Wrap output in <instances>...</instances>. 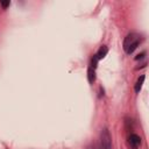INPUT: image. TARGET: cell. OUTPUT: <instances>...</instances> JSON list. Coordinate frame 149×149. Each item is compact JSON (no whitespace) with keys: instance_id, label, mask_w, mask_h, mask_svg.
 <instances>
[{"instance_id":"obj_3","label":"cell","mask_w":149,"mask_h":149,"mask_svg":"<svg viewBox=\"0 0 149 149\" xmlns=\"http://www.w3.org/2000/svg\"><path fill=\"white\" fill-rule=\"evenodd\" d=\"M129 143L132 144V147L137 148L141 144V137L139 135H136V134H130V136H129Z\"/></svg>"},{"instance_id":"obj_9","label":"cell","mask_w":149,"mask_h":149,"mask_svg":"<svg viewBox=\"0 0 149 149\" xmlns=\"http://www.w3.org/2000/svg\"><path fill=\"white\" fill-rule=\"evenodd\" d=\"M144 56H146V52L143 51V52H141V54H139V55H137V56L135 57V59H136V61H139V59H142V58H143Z\"/></svg>"},{"instance_id":"obj_6","label":"cell","mask_w":149,"mask_h":149,"mask_svg":"<svg viewBox=\"0 0 149 149\" xmlns=\"http://www.w3.org/2000/svg\"><path fill=\"white\" fill-rule=\"evenodd\" d=\"M143 81H144V76H140L139 79L136 80V84H135V92L139 93L141 91V87L143 85Z\"/></svg>"},{"instance_id":"obj_10","label":"cell","mask_w":149,"mask_h":149,"mask_svg":"<svg viewBox=\"0 0 149 149\" xmlns=\"http://www.w3.org/2000/svg\"><path fill=\"white\" fill-rule=\"evenodd\" d=\"M133 149H136V148H135V147H133Z\"/></svg>"},{"instance_id":"obj_4","label":"cell","mask_w":149,"mask_h":149,"mask_svg":"<svg viewBox=\"0 0 149 149\" xmlns=\"http://www.w3.org/2000/svg\"><path fill=\"white\" fill-rule=\"evenodd\" d=\"M107 52H108V48H107L106 45H101L100 49L98 50V52L95 54V57H97L98 59H102V58L107 55Z\"/></svg>"},{"instance_id":"obj_1","label":"cell","mask_w":149,"mask_h":149,"mask_svg":"<svg viewBox=\"0 0 149 149\" xmlns=\"http://www.w3.org/2000/svg\"><path fill=\"white\" fill-rule=\"evenodd\" d=\"M140 42H141L140 35L136 34V33H130V34H128L125 37V41H123V50L126 51V54L130 55L139 47Z\"/></svg>"},{"instance_id":"obj_8","label":"cell","mask_w":149,"mask_h":149,"mask_svg":"<svg viewBox=\"0 0 149 149\" xmlns=\"http://www.w3.org/2000/svg\"><path fill=\"white\" fill-rule=\"evenodd\" d=\"M0 5L2 6V8H3V9H6V8L10 5V1H9V0H7V1H1V2H0Z\"/></svg>"},{"instance_id":"obj_5","label":"cell","mask_w":149,"mask_h":149,"mask_svg":"<svg viewBox=\"0 0 149 149\" xmlns=\"http://www.w3.org/2000/svg\"><path fill=\"white\" fill-rule=\"evenodd\" d=\"M87 79H88L90 84H93L94 80H95V70L91 66L87 69Z\"/></svg>"},{"instance_id":"obj_7","label":"cell","mask_w":149,"mask_h":149,"mask_svg":"<svg viewBox=\"0 0 149 149\" xmlns=\"http://www.w3.org/2000/svg\"><path fill=\"white\" fill-rule=\"evenodd\" d=\"M98 58L95 57V55L92 57V59H91V68H93L94 70H95V68H97V64H98Z\"/></svg>"},{"instance_id":"obj_2","label":"cell","mask_w":149,"mask_h":149,"mask_svg":"<svg viewBox=\"0 0 149 149\" xmlns=\"http://www.w3.org/2000/svg\"><path fill=\"white\" fill-rule=\"evenodd\" d=\"M99 148L100 149H111L112 148V136L107 128H104L100 133Z\"/></svg>"}]
</instances>
